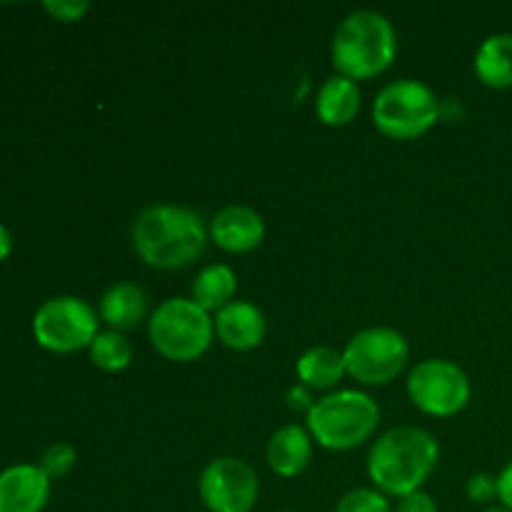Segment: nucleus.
<instances>
[{
	"instance_id": "nucleus-1",
	"label": "nucleus",
	"mask_w": 512,
	"mask_h": 512,
	"mask_svg": "<svg viewBox=\"0 0 512 512\" xmlns=\"http://www.w3.org/2000/svg\"><path fill=\"white\" fill-rule=\"evenodd\" d=\"M208 240L203 215L183 205H148L135 215L130 228L133 250L155 270L188 268L205 253Z\"/></svg>"
},
{
	"instance_id": "nucleus-2",
	"label": "nucleus",
	"mask_w": 512,
	"mask_h": 512,
	"mask_svg": "<svg viewBox=\"0 0 512 512\" xmlns=\"http://www.w3.org/2000/svg\"><path fill=\"white\" fill-rule=\"evenodd\" d=\"M438 440L418 425H400L388 430L373 443L368 453V478L388 498L423 490L433 470L438 468Z\"/></svg>"
},
{
	"instance_id": "nucleus-3",
	"label": "nucleus",
	"mask_w": 512,
	"mask_h": 512,
	"mask_svg": "<svg viewBox=\"0 0 512 512\" xmlns=\"http://www.w3.org/2000/svg\"><path fill=\"white\" fill-rule=\"evenodd\" d=\"M398 55V35L393 23L378 10H353L340 20L330 45L338 75L350 80H370L383 75Z\"/></svg>"
},
{
	"instance_id": "nucleus-4",
	"label": "nucleus",
	"mask_w": 512,
	"mask_h": 512,
	"mask_svg": "<svg viewBox=\"0 0 512 512\" xmlns=\"http://www.w3.org/2000/svg\"><path fill=\"white\" fill-rule=\"evenodd\" d=\"M308 433L333 453L360 448L380 425V405L363 390H333L308 413Z\"/></svg>"
},
{
	"instance_id": "nucleus-5",
	"label": "nucleus",
	"mask_w": 512,
	"mask_h": 512,
	"mask_svg": "<svg viewBox=\"0 0 512 512\" xmlns=\"http://www.w3.org/2000/svg\"><path fill=\"white\" fill-rule=\"evenodd\" d=\"M150 345L170 363H195L215 340V323L193 298H168L150 313Z\"/></svg>"
},
{
	"instance_id": "nucleus-6",
	"label": "nucleus",
	"mask_w": 512,
	"mask_h": 512,
	"mask_svg": "<svg viewBox=\"0 0 512 512\" xmlns=\"http://www.w3.org/2000/svg\"><path fill=\"white\" fill-rule=\"evenodd\" d=\"M440 120V100L413 78L388 83L373 100V123L385 138L415 140Z\"/></svg>"
},
{
	"instance_id": "nucleus-7",
	"label": "nucleus",
	"mask_w": 512,
	"mask_h": 512,
	"mask_svg": "<svg viewBox=\"0 0 512 512\" xmlns=\"http://www.w3.org/2000/svg\"><path fill=\"white\" fill-rule=\"evenodd\" d=\"M100 333V315L88 300L75 295H55L33 315V338L43 350L70 355L88 350Z\"/></svg>"
},
{
	"instance_id": "nucleus-8",
	"label": "nucleus",
	"mask_w": 512,
	"mask_h": 512,
	"mask_svg": "<svg viewBox=\"0 0 512 512\" xmlns=\"http://www.w3.org/2000/svg\"><path fill=\"white\" fill-rule=\"evenodd\" d=\"M348 378L360 385H388L410 360V345L395 328H365L348 340L343 350Z\"/></svg>"
},
{
	"instance_id": "nucleus-9",
	"label": "nucleus",
	"mask_w": 512,
	"mask_h": 512,
	"mask_svg": "<svg viewBox=\"0 0 512 512\" xmlns=\"http://www.w3.org/2000/svg\"><path fill=\"white\" fill-rule=\"evenodd\" d=\"M408 398L420 413L433 418H453L470 403L473 385L458 363L445 358H428L408 375Z\"/></svg>"
},
{
	"instance_id": "nucleus-10",
	"label": "nucleus",
	"mask_w": 512,
	"mask_h": 512,
	"mask_svg": "<svg viewBox=\"0 0 512 512\" xmlns=\"http://www.w3.org/2000/svg\"><path fill=\"white\" fill-rule=\"evenodd\" d=\"M198 493L210 512H253L260 495L258 473L245 460L215 458L203 468Z\"/></svg>"
},
{
	"instance_id": "nucleus-11",
	"label": "nucleus",
	"mask_w": 512,
	"mask_h": 512,
	"mask_svg": "<svg viewBox=\"0 0 512 512\" xmlns=\"http://www.w3.org/2000/svg\"><path fill=\"white\" fill-rule=\"evenodd\" d=\"M208 233L210 240L225 253H253L265 240V220L250 205H228L213 215Z\"/></svg>"
},
{
	"instance_id": "nucleus-12",
	"label": "nucleus",
	"mask_w": 512,
	"mask_h": 512,
	"mask_svg": "<svg viewBox=\"0 0 512 512\" xmlns=\"http://www.w3.org/2000/svg\"><path fill=\"white\" fill-rule=\"evenodd\" d=\"M53 480L30 463L0 470V512H43L50 503Z\"/></svg>"
},
{
	"instance_id": "nucleus-13",
	"label": "nucleus",
	"mask_w": 512,
	"mask_h": 512,
	"mask_svg": "<svg viewBox=\"0 0 512 512\" xmlns=\"http://www.w3.org/2000/svg\"><path fill=\"white\" fill-rule=\"evenodd\" d=\"M213 323L220 343L230 350H238V353L255 350L265 340V333H268L263 310L250 303V300H233V303L215 313Z\"/></svg>"
},
{
	"instance_id": "nucleus-14",
	"label": "nucleus",
	"mask_w": 512,
	"mask_h": 512,
	"mask_svg": "<svg viewBox=\"0 0 512 512\" xmlns=\"http://www.w3.org/2000/svg\"><path fill=\"white\" fill-rule=\"evenodd\" d=\"M313 435L298 423L283 425L268 440V465L280 478H298L313 460Z\"/></svg>"
},
{
	"instance_id": "nucleus-15",
	"label": "nucleus",
	"mask_w": 512,
	"mask_h": 512,
	"mask_svg": "<svg viewBox=\"0 0 512 512\" xmlns=\"http://www.w3.org/2000/svg\"><path fill=\"white\" fill-rule=\"evenodd\" d=\"M98 315L100 323L108 325L110 330H118V333L133 330L148 315V295L140 285L128 283V280L115 283L100 298Z\"/></svg>"
},
{
	"instance_id": "nucleus-16",
	"label": "nucleus",
	"mask_w": 512,
	"mask_h": 512,
	"mask_svg": "<svg viewBox=\"0 0 512 512\" xmlns=\"http://www.w3.org/2000/svg\"><path fill=\"white\" fill-rule=\"evenodd\" d=\"M360 100H363V93H360V85L355 80L333 75L320 85L315 113H318L320 123L328 125V128H345L360 113Z\"/></svg>"
},
{
	"instance_id": "nucleus-17",
	"label": "nucleus",
	"mask_w": 512,
	"mask_h": 512,
	"mask_svg": "<svg viewBox=\"0 0 512 512\" xmlns=\"http://www.w3.org/2000/svg\"><path fill=\"white\" fill-rule=\"evenodd\" d=\"M295 373H298V383L305 388L333 390L348 375V370H345V358L340 350L330 348V345H315L300 355L295 363Z\"/></svg>"
},
{
	"instance_id": "nucleus-18",
	"label": "nucleus",
	"mask_w": 512,
	"mask_h": 512,
	"mask_svg": "<svg viewBox=\"0 0 512 512\" xmlns=\"http://www.w3.org/2000/svg\"><path fill=\"white\" fill-rule=\"evenodd\" d=\"M475 75L493 90L512 88V33H495L475 53Z\"/></svg>"
},
{
	"instance_id": "nucleus-19",
	"label": "nucleus",
	"mask_w": 512,
	"mask_h": 512,
	"mask_svg": "<svg viewBox=\"0 0 512 512\" xmlns=\"http://www.w3.org/2000/svg\"><path fill=\"white\" fill-rule=\"evenodd\" d=\"M238 293V275L230 265L213 263L205 265L193 280L190 288V298L208 313H218L225 305H230Z\"/></svg>"
},
{
	"instance_id": "nucleus-20",
	"label": "nucleus",
	"mask_w": 512,
	"mask_h": 512,
	"mask_svg": "<svg viewBox=\"0 0 512 512\" xmlns=\"http://www.w3.org/2000/svg\"><path fill=\"white\" fill-rule=\"evenodd\" d=\"M90 363L103 373H120L133 363V345L118 330H100L88 348Z\"/></svg>"
},
{
	"instance_id": "nucleus-21",
	"label": "nucleus",
	"mask_w": 512,
	"mask_h": 512,
	"mask_svg": "<svg viewBox=\"0 0 512 512\" xmlns=\"http://www.w3.org/2000/svg\"><path fill=\"white\" fill-rule=\"evenodd\" d=\"M335 512H393L388 495L375 488L348 490L335 505Z\"/></svg>"
},
{
	"instance_id": "nucleus-22",
	"label": "nucleus",
	"mask_w": 512,
	"mask_h": 512,
	"mask_svg": "<svg viewBox=\"0 0 512 512\" xmlns=\"http://www.w3.org/2000/svg\"><path fill=\"white\" fill-rule=\"evenodd\" d=\"M75 463H78V453L70 443H53L43 450L38 460V468L48 475L50 480H60L65 475L73 473Z\"/></svg>"
},
{
	"instance_id": "nucleus-23",
	"label": "nucleus",
	"mask_w": 512,
	"mask_h": 512,
	"mask_svg": "<svg viewBox=\"0 0 512 512\" xmlns=\"http://www.w3.org/2000/svg\"><path fill=\"white\" fill-rule=\"evenodd\" d=\"M43 10L58 23H78L88 15L90 3L88 0H48L43 3Z\"/></svg>"
},
{
	"instance_id": "nucleus-24",
	"label": "nucleus",
	"mask_w": 512,
	"mask_h": 512,
	"mask_svg": "<svg viewBox=\"0 0 512 512\" xmlns=\"http://www.w3.org/2000/svg\"><path fill=\"white\" fill-rule=\"evenodd\" d=\"M465 495H468L473 503L488 505L498 498V475L490 473H475L473 478L465 485Z\"/></svg>"
},
{
	"instance_id": "nucleus-25",
	"label": "nucleus",
	"mask_w": 512,
	"mask_h": 512,
	"mask_svg": "<svg viewBox=\"0 0 512 512\" xmlns=\"http://www.w3.org/2000/svg\"><path fill=\"white\" fill-rule=\"evenodd\" d=\"M395 512H440L438 503L433 500V495H428L425 490H415V493L398 498V508Z\"/></svg>"
},
{
	"instance_id": "nucleus-26",
	"label": "nucleus",
	"mask_w": 512,
	"mask_h": 512,
	"mask_svg": "<svg viewBox=\"0 0 512 512\" xmlns=\"http://www.w3.org/2000/svg\"><path fill=\"white\" fill-rule=\"evenodd\" d=\"M285 403H288V408L293 410V413H305V418H308V413L313 410V405L318 403V400H313V390L298 383L285 393Z\"/></svg>"
},
{
	"instance_id": "nucleus-27",
	"label": "nucleus",
	"mask_w": 512,
	"mask_h": 512,
	"mask_svg": "<svg viewBox=\"0 0 512 512\" xmlns=\"http://www.w3.org/2000/svg\"><path fill=\"white\" fill-rule=\"evenodd\" d=\"M498 500L512 512V460L498 475Z\"/></svg>"
},
{
	"instance_id": "nucleus-28",
	"label": "nucleus",
	"mask_w": 512,
	"mask_h": 512,
	"mask_svg": "<svg viewBox=\"0 0 512 512\" xmlns=\"http://www.w3.org/2000/svg\"><path fill=\"white\" fill-rule=\"evenodd\" d=\"M10 253H13V235L0 223V263H5L10 258Z\"/></svg>"
},
{
	"instance_id": "nucleus-29",
	"label": "nucleus",
	"mask_w": 512,
	"mask_h": 512,
	"mask_svg": "<svg viewBox=\"0 0 512 512\" xmlns=\"http://www.w3.org/2000/svg\"><path fill=\"white\" fill-rule=\"evenodd\" d=\"M483 512H510L508 508H503V505H500V508H485Z\"/></svg>"
},
{
	"instance_id": "nucleus-30",
	"label": "nucleus",
	"mask_w": 512,
	"mask_h": 512,
	"mask_svg": "<svg viewBox=\"0 0 512 512\" xmlns=\"http://www.w3.org/2000/svg\"><path fill=\"white\" fill-rule=\"evenodd\" d=\"M278 512H295V510H278Z\"/></svg>"
}]
</instances>
